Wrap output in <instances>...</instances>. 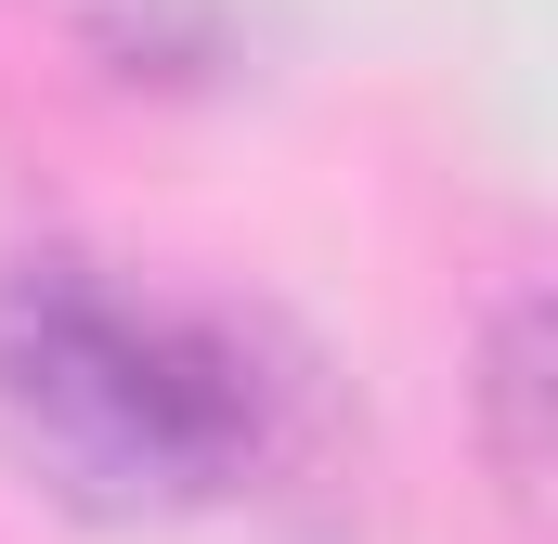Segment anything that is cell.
<instances>
[{
  "label": "cell",
  "instance_id": "cell-2",
  "mask_svg": "<svg viewBox=\"0 0 558 544\" xmlns=\"http://www.w3.org/2000/svg\"><path fill=\"white\" fill-rule=\"evenodd\" d=\"M468 403H481V467H494V493L533 519V506H546V298H507V311L481 324Z\"/></svg>",
  "mask_w": 558,
  "mask_h": 544
},
{
  "label": "cell",
  "instance_id": "cell-1",
  "mask_svg": "<svg viewBox=\"0 0 558 544\" xmlns=\"http://www.w3.org/2000/svg\"><path fill=\"white\" fill-rule=\"evenodd\" d=\"M0 454L118 532L208 519L286 454V376L234 311L52 247L0 272Z\"/></svg>",
  "mask_w": 558,
  "mask_h": 544
}]
</instances>
